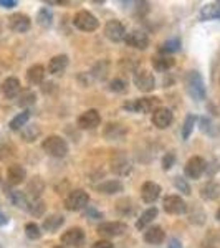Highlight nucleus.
<instances>
[{
    "label": "nucleus",
    "mask_w": 220,
    "mask_h": 248,
    "mask_svg": "<svg viewBox=\"0 0 220 248\" xmlns=\"http://www.w3.org/2000/svg\"><path fill=\"white\" fill-rule=\"evenodd\" d=\"M65 223V217L60 214H51L48 215L47 218H43V223H42V229L45 232H50V233H53V232H57L60 227Z\"/></svg>",
    "instance_id": "obj_26"
},
{
    "label": "nucleus",
    "mask_w": 220,
    "mask_h": 248,
    "mask_svg": "<svg viewBox=\"0 0 220 248\" xmlns=\"http://www.w3.org/2000/svg\"><path fill=\"white\" fill-rule=\"evenodd\" d=\"M174 186H175V189H177L179 192H182L184 195H190L192 194V189H190L189 182H187V179L181 177V175L174 177Z\"/></svg>",
    "instance_id": "obj_41"
},
{
    "label": "nucleus",
    "mask_w": 220,
    "mask_h": 248,
    "mask_svg": "<svg viewBox=\"0 0 220 248\" xmlns=\"http://www.w3.org/2000/svg\"><path fill=\"white\" fill-rule=\"evenodd\" d=\"M133 169V166H131L129 159L126 157L125 154H118L113 157V161H111V170L114 172L116 175H127Z\"/></svg>",
    "instance_id": "obj_19"
},
{
    "label": "nucleus",
    "mask_w": 220,
    "mask_h": 248,
    "mask_svg": "<svg viewBox=\"0 0 220 248\" xmlns=\"http://www.w3.org/2000/svg\"><path fill=\"white\" fill-rule=\"evenodd\" d=\"M184 86H186L187 94H189L192 99H195V101L205 99L207 88H205V83H204L202 75L199 73L197 70L187 71L186 77H184Z\"/></svg>",
    "instance_id": "obj_1"
},
{
    "label": "nucleus",
    "mask_w": 220,
    "mask_h": 248,
    "mask_svg": "<svg viewBox=\"0 0 220 248\" xmlns=\"http://www.w3.org/2000/svg\"><path fill=\"white\" fill-rule=\"evenodd\" d=\"M0 30H2V27H0Z\"/></svg>",
    "instance_id": "obj_50"
},
{
    "label": "nucleus",
    "mask_w": 220,
    "mask_h": 248,
    "mask_svg": "<svg viewBox=\"0 0 220 248\" xmlns=\"http://www.w3.org/2000/svg\"><path fill=\"white\" fill-rule=\"evenodd\" d=\"M85 215H86L88 218H93V220H99V218H103V214H101V212H98V210L94 209V207H91V205H88V207H86Z\"/></svg>",
    "instance_id": "obj_43"
},
{
    "label": "nucleus",
    "mask_w": 220,
    "mask_h": 248,
    "mask_svg": "<svg viewBox=\"0 0 220 248\" xmlns=\"http://www.w3.org/2000/svg\"><path fill=\"white\" fill-rule=\"evenodd\" d=\"M0 91L2 94L5 96L7 99H14L17 98L22 91V85H20V79L15 78V77H9L5 78L2 83H0Z\"/></svg>",
    "instance_id": "obj_16"
},
{
    "label": "nucleus",
    "mask_w": 220,
    "mask_h": 248,
    "mask_svg": "<svg viewBox=\"0 0 220 248\" xmlns=\"http://www.w3.org/2000/svg\"><path fill=\"white\" fill-rule=\"evenodd\" d=\"M195 123H197V116H195V114H187L186 121H184V126H182V139H184V141H187V139L190 138V134L194 133Z\"/></svg>",
    "instance_id": "obj_37"
},
{
    "label": "nucleus",
    "mask_w": 220,
    "mask_h": 248,
    "mask_svg": "<svg viewBox=\"0 0 220 248\" xmlns=\"http://www.w3.org/2000/svg\"><path fill=\"white\" fill-rule=\"evenodd\" d=\"M159 103L161 99L159 98H151V96H146V98H138L133 99V101H126L123 108L127 111H133V113H154L159 108Z\"/></svg>",
    "instance_id": "obj_3"
},
{
    "label": "nucleus",
    "mask_w": 220,
    "mask_h": 248,
    "mask_svg": "<svg viewBox=\"0 0 220 248\" xmlns=\"http://www.w3.org/2000/svg\"><path fill=\"white\" fill-rule=\"evenodd\" d=\"M22 139L25 142H33L35 139L40 136V127L37 126V124H30V126H25L22 129Z\"/></svg>",
    "instance_id": "obj_38"
},
{
    "label": "nucleus",
    "mask_w": 220,
    "mask_h": 248,
    "mask_svg": "<svg viewBox=\"0 0 220 248\" xmlns=\"http://www.w3.org/2000/svg\"><path fill=\"white\" fill-rule=\"evenodd\" d=\"M157 214H159V210L156 209V207H149L147 210H144L141 214V217L136 220V229H138V230L146 229L149 223L154 222V218L157 217Z\"/></svg>",
    "instance_id": "obj_28"
},
{
    "label": "nucleus",
    "mask_w": 220,
    "mask_h": 248,
    "mask_svg": "<svg viewBox=\"0 0 220 248\" xmlns=\"http://www.w3.org/2000/svg\"><path fill=\"white\" fill-rule=\"evenodd\" d=\"M151 121L157 129H167V127L173 124L174 121V114L173 111L169 109V108H164V106H159L157 109L153 113V118H151Z\"/></svg>",
    "instance_id": "obj_12"
},
{
    "label": "nucleus",
    "mask_w": 220,
    "mask_h": 248,
    "mask_svg": "<svg viewBox=\"0 0 220 248\" xmlns=\"http://www.w3.org/2000/svg\"><path fill=\"white\" fill-rule=\"evenodd\" d=\"M201 197L207 202L217 201V199L220 197V184L214 182V181L207 182L205 186L201 187Z\"/></svg>",
    "instance_id": "obj_25"
},
{
    "label": "nucleus",
    "mask_w": 220,
    "mask_h": 248,
    "mask_svg": "<svg viewBox=\"0 0 220 248\" xmlns=\"http://www.w3.org/2000/svg\"><path fill=\"white\" fill-rule=\"evenodd\" d=\"M164 210L171 215H182L187 212V203L181 195H167L162 201Z\"/></svg>",
    "instance_id": "obj_11"
},
{
    "label": "nucleus",
    "mask_w": 220,
    "mask_h": 248,
    "mask_svg": "<svg viewBox=\"0 0 220 248\" xmlns=\"http://www.w3.org/2000/svg\"><path fill=\"white\" fill-rule=\"evenodd\" d=\"M175 65V60L173 57H167V55H157V57H153V66L156 71H164L171 70Z\"/></svg>",
    "instance_id": "obj_29"
},
{
    "label": "nucleus",
    "mask_w": 220,
    "mask_h": 248,
    "mask_svg": "<svg viewBox=\"0 0 220 248\" xmlns=\"http://www.w3.org/2000/svg\"><path fill=\"white\" fill-rule=\"evenodd\" d=\"M127 232V225L125 222H105L98 227V233L99 237L106 238H114V237H121Z\"/></svg>",
    "instance_id": "obj_9"
},
{
    "label": "nucleus",
    "mask_w": 220,
    "mask_h": 248,
    "mask_svg": "<svg viewBox=\"0 0 220 248\" xmlns=\"http://www.w3.org/2000/svg\"><path fill=\"white\" fill-rule=\"evenodd\" d=\"M7 194H9L10 202L14 203L15 207H18V209L27 210V207H29V201H30V199L25 195V192H20V190H10V192H7Z\"/></svg>",
    "instance_id": "obj_33"
},
{
    "label": "nucleus",
    "mask_w": 220,
    "mask_h": 248,
    "mask_svg": "<svg viewBox=\"0 0 220 248\" xmlns=\"http://www.w3.org/2000/svg\"><path fill=\"white\" fill-rule=\"evenodd\" d=\"M125 43L127 46L136 48V50H146L149 46V37L142 30H133L126 33Z\"/></svg>",
    "instance_id": "obj_13"
},
{
    "label": "nucleus",
    "mask_w": 220,
    "mask_h": 248,
    "mask_svg": "<svg viewBox=\"0 0 220 248\" xmlns=\"http://www.w3.org/2000/svg\"><path fill=\"white\" fill-rule=\"evenodd\" d=\"M126 127L123 124H118V123H110L105 129V136L110 141H121L123 138L126 136Z\"/></svg>",
    "instance_id": "obj_27"
},
{
    "label": "nucleus",
    "mask_w": 220,
    "mask_h": 248,
    "mask_svg": "<svg viewBox=\"0 0 220 248\" xmlns=\"http://www.w3.org/2000/svg\"><path fill=\"white\" fill-rule=\"evenodd\" d=\"M17 5H18L17 0H0V7H3V9H14Z\"/></svg>",
    "instance_id": "obj_45"
},
{
    "label": "nucleus",
    "mask_w": 220,
    "mask_h": 248,
    "mask_svg": "<svg viewBox=\"0 0 220 248\" xmlns=\"http://www.w3.org/2000/svg\"><path fill=\"white\" fill-rule=\"evenodd\" d=\"M68 63H70V58H68V55H57V57H53L48 62V73L50 75H62L63 71L66 70Z\"/></svg>",
    "instance_id": "obj_22"
},
{
    "label": "nucleus",
    "mask_w": 220,
    "mask_h": 248,
    "mask_svg": "<svg viewBox=\"0 0 220 248\" xmlns=\"http://www.w3.org/2000/svg\"><path fill=\"white\" fill-rule=\"evenodd\" d=\"M27 210H29L33 217H42V215L45 214V210H47V205H45V202H43L42 199H30Z\"/></svg>",
    "instance_id": "obj_36"
},
{
    "label": "nucleus",
    "mask_w": 220,
    "mask_h": 248,
    "mask_svg": "<svg viewBox=\"0 0 220 248\" xmlns=\"http://www.w3.org/2000/svg\"><path fill=\"white\" fill-rule=\"evenodd\" d=\"M96 189L105 195H114V194H119V192L125 190V186H123V182L118 181V179H110V181L101 182Z\"/></svg>",
    "instance_id": "obj_24"
},
{
    "label": "nucleus",
    "mask_w": 220,
    "mask_h": 248,
    "mask_svg": "<svg viewBox=\"0 0 220 248\" xmlns=\"http://www.w3.org/2000/svg\"><path fill=\"white\" fill-rule=\"evenodd\" d=\"M202 20H220V2H212L202 7L201 10Z\"/></svg>",
    "instance_id": "obj_31"
},
{
    "label": "nucleus",
    "mask_w": 220,
    "mask_h": 248,
    "mask_svg": "<svg viewBox=\"0 0 220 248\" xmlns=\"http://www.w3.org/2000/svg\"><path fill=\"white\" fill-rule=\"evenodd\" d=\"M169 248H184V247H182L181 240H177V238H171V242H169Z\"/></svg>",
    "instance_id": "obj_46"
},
{
    "label": "nucleus",
    "mask_w": 220,
    "mask_h": 248,
    "mask_svg": "<svg viewBox=\"0 0 220 248\" xmlns=\"http://www.w3.org/2000/svg\"><path fill=\"white\" fill-rule=\"evenodd\" d=\"M7 25L14 33H27L31 29V20L27 14L17 12V14H12L7 18Z\"/></svg>",
    "instance_id": "obj_7"
},
{
    "label": "nucleus",
    "mask_w": 220,
    "mask_h": 248,
    "mask_svg": "<svg viewBox=\"0 0 220 248\" xmlns=\"http://www.w3.org/2000/svg\"><path fill=\"white\" fill-rule=\"evenodd\" d=\"M35 103H37V94L31 90H22L20 94L17 96V105L20 108H29L31 105H35Z\"/></svg>",
    "instance_id": "obj_35"
},
{
    "label": "nucleus",
    "mask_w": 220,
    "mask_h": 248,
    "mask_svg": "<svg viewBox=\"0 0 220 248\" xmlns=\"http://www.w3.org/2000/svg\"><path fill=\"white\" fill-rule=\"evenodd\" d=\"M161 192H162V189L157 182L147 181V182H144L141 187V199L146 203H154L159 197H161Z\"/></svg>",
    "instance_id": "obj_17"
},
{
    "label": "nucleus",
    "mask_w": 220,
    "mask_h": 248,
    "mask_svg": "<svg viewBox=\"0 0 220 248\" xmlns=\"http://www.w3.org/2000/svg\"><path fill=\"white\" fill-rule=\"evenodd\" d=\"M7 223H9V218H7V215L0 209V225H7Z\"/></svg>",
    "instance_id": "obj_47"
},
{
    "label": "nucleus",
    "mask_w": 220,
    "mask_h": 248,
    "mask_svg": "<svg viewBox=\"0 0 220 248\" xmlns=\"http://www.w3.org/2000/svg\"><path fill=\"white\" fill-rule=\"evenodd\" d=\"M99 124H101V116L96 109H88L78 118V126L81 129H96Z\"/></svg>",
    "instance_id": "obj_15"
},
{
    "label": "nucleus",
    "mask_w": 220,
    "mask_h": 248,
    "mask_svg": "<svg viewBox=\"0 0 220 248\" xmlns=\"http://www.w3.org/2000/svg\"><path fill=\"white\" fill-rule=\"evenodd\" d=\"M85 232L79 227H73V229H68L65 233L62 235V243L65 247H81L85 243Z\"/></svg>",
    "instance_id": "obj_14"
},
{
    "label": "nucleus",
    "mask_w": 220,
    "mask_h": 248,
    "mask_svg": "<svg viewBox=\"0 0 220 248\" xmlns=\"http://www.w3.org/2000/svg\"><path fill=\"white\" fill-rule=\"evenodd\" d=\"M53 248H68V247H65V245H57V247H53Z\"/></svg>",
    "instance_id": "obj_49"
},
{
    "label": "nucleus",
    "mask_w": 220,
    "mask_h": 248,
    "mask_svg": "<svg viewBox=\"0 0 220 248\" xmlns=\"http://www.w3.org/2000/svg\"><path fill=\"white\" fill-rule=\"evenodd\" d=\"M25 235L30 240H38L40 237H42V227L37 225L35 222H29L25 225Z\"/></svg>",
    "instance_id": "obj_40"
},
{
    "label": "nucleus",
    "mask_w": 220,
    "mask_h": 248,
    "mask_svg": "<svg viewBox=\"0 0 220 248\" xmlns=\"http://www.w3.org/2000/svg\"><path fill=\"white\" fill-rule=\"evenodd\" d=\"M7 182L10 184V186L17 187L20 184L25 182L27 179V170L23 166H20V164H12L9 166V169H7Z\"/></svg>",
    "instance_id": "obj_18"
},
{
    "label": "nucleus",
    "mask_w": 220,
    "mask_h": 248,
    "mask_svg": "<svg viewBox=\"0 0 220 248\" xmlns=\"http://www.w3.org/2000/svg\"><path fill=\"white\" fill-rule=\"evenodd\" d=\"M45 190V182L40 175H35V177L30 179V182L27 184V190H25V195L29 199H40Z\"/></svg>",
    "instance_id": "obj_20"
},
{
    "label": "nucleus",
    "mask_w": 220,
    "mask_h": 248,
    "mask_svg": "<svg viewBox=\"0 0 220 248\" xmlns=\"http://www.w3.org/2000/svg\"><path fill=\"white\" fill-rule=\"evenodd\" d=\"M73 25L81 31H94L99 27V22L91 12L79 10L73 17Z\"/></svg>",
    "instance_id": "obj_5"
},
{
    "label": "nucleus",
    "mask_w": 220,
    "mask_h": 248,
    "mask_svg": "<svg viewBox=\"0 0 220 248\" xmlns=\"http://www.w3.org/2000/svg\"><path fill=\"white\" fill-rule=\"evenodd\" d=\"M136 88L142 93H151L156 88V78L149 70H138L133 78Z\"/></svg>",
    "instance_id": "obj_8"
},
{
    "label": "nucleus",
    "mask_w": 220,
    "mask_h": 248,
    "mask_svg": "<svg viewBox=\"0 0 220 248\" xmlns=\"http://www.w3.org/2000/svg\"><path fill=\"white\" fill-rule=\"evenodd\" d=\"M45 75H47V70L43 65H31L29 70H27V81H29V85H42L43 79H45Z\"/></svg>",
    "instance_id": "obj_23"
},
{
    "label": "nucleus",
    "mask_w": 220,
    "mask_h": 248,
    "mask_svg": "<svg viewBox=\"0 0 220 248\" xmlns=\"http://www.w3.org/2000/svg\"><path fill=\"white\" fill-rule=\"evenodd\" d=\"M164 240H166V232L159 225L149 227L144 232V242L149 243V245H161Z\"/></svg>",
    "instance_id": "obj_21"
},
{
    "label": "nucleus",
    "mask_w": 220,
    "mask_h": 248,
    "mask_svg": "<svg viewBox=\"0 0 220 248\" xmlns=\"http://www.w3.org/2000/svg\"><path fill=\"white\" fill-rule=\"evenodd\" d=\"M29 119H30V109H23L22 113H18V114L15 116V118L9 123V127H10L12 131H22L23 127L27 126Z\"/></svg>",
    "instance_id": "obj_32"
},
{
    "label": "nucleus",
    "mask_w": 220,
    "mask_h": 248,
    "mask_svg": "<svg viewBox=\"0 0 220 248\" xmlns=\"http://www.w3.org/2000/svg\"><path fill=\"white\" fill-rule=\"evenodd\" d=\"M93 248H114L113 243L110 242V240H98V242H94Z\"/></svg>",
    "instance_id": "obj_44"
},
{
    "label": "nucleus",
    "mask_w": 220,
    "mask_h": 248,
    "mask_svg": "<svg viewBox=\"0 0 220 248\" xmlns=\"http://www.w3.org/2000/svg\"><path fill=\"white\" fill-rule=\"evenodd\" d=\"M42 149L45 151L48 155H51V157L62 159L68 154V142L62 138V136L51 134L43 139Z\"/></svg>",
    "instance_id": "obj_2"
},
{
    "label": "nucleus",
    "mask_w": 220,
    "mask_h": 248,
    "mask_svg": "<svg viewBox=\"0 0 220 248\" xmlns=\"http://www.w3.org/2000/svg\"><path fill=\"white\" fill-rule=\"evenodd\" d=\"M175 164V154L174 153H167L162 157V169L164 170H171Z\"/></svg>",
    "instance_id": "obj_42"
},
{
    "label": "nucleus",
    "mask_w": 220,
    "mask_h": 248,
    "mask_svg": "<svg viewBox=\"0 0 220 248\" xmlns=\"http://www.w3.org/2000/svg\"><path fill=\"white\" fill-rule=\"evenodd\" d=\"M88 203H90V195L83 189L71 190L65 199V207L70 212H79V210L86 209Z\"/></svg>",
    "instance_id": "obj_4"
},
{
    "label": "nucleus",
    "mask_w": 220,
    "mask_h": 248,
    "mask_svg": "<svg viewBox=\"0 0 220 248\" xmlns=\"http://www.w3.org/2000/svg\"><path fill=\"white\" fill-rule=\"evenodd\" d=\"M105 37L111 42H123L126 38V27L123 25L119 20H108L106 25H105Z\"/></svg>",
    "instance_id": "obj_10"
},
{
    "label": "nucleus",
    "mask_w": 220,
    "mask_h": 248,
    "mask_svg": "<svg viewBox=\"0 0 220 248\" xmlns=\"http://www.w3.org/2000/svg\"><path fill=\"white\" fill-rule=\"evenodd\" d=\"M207 170V162L205 159L201 155H194L184 166V174L189 179H201L204 175V172Z\"/></svg>",
    "instance_id": "obj_6"
},
{
    "label": "nucleus",
    "mask_w": 220,
    "mask_h": 248,
    "mask_svg": "<svg viewBox=\"0 0 220 248\" xmlns=\"http://www.w3.org/2000/svg\"><path fill=\"white\" fill-rule=\"evenodd\" d=\"M37 23L43 29H50L53 25V12H51L48 7H42L37 14Z\"/></svg>",
    "instance_id": "obj_34"
},
{
    "label": "nucleus",
    "mask_w": 220,
    "mask_h": 248,
    "mask_svg": "<svg viewBox=\"0 0 220 248\" xmlns=\"http://www.w3.org/2000/svg\"><path fill=\"white\" fill-rule=\"evenodd\" d=\"M215 218H217L219 222H220V209H219L217 212H215Z\"/></svg>",
    "instance_id": "obj_48"
},
{
    "label": "nucleus",
    "mask_w": 220,
    "mask_h": 248,
    "mask_svg": "<svg viewBox=\"0 0 220 248\" xmlns=\"http://www.w3.org/2000/svg\"><path fill=\"white\" fill-rule=\"evenodd\" d=\"M181 48H182L181 38H169V40H166L161 46H159V55H167V57H169L171 53H177V51H181Z\"/></svg>",
    "instance_id": "obj_30"
},
{
    "label": "nucleus",
    "mask_w": 220,
    "mask_h": 248,
    "mask_svg": "<svg viewBox=\"0 0 220 248\" xmlns=\"http://www.w3.org/2000/svg\"><path fill=\"white\" fill-rule=\"evenodd\" d=\"M110 91H113V93H126L127 91V81L123 78H114L110 81Z\"/></svg>",
    "instance_id": "obj_39"
}]
</instances>
